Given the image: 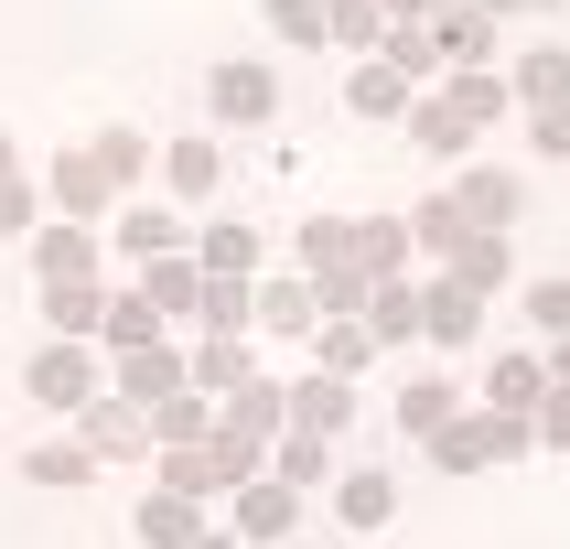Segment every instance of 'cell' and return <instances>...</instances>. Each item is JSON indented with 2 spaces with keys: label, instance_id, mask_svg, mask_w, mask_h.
<instances>
[{
  "label": "cell",
  "instance_id": "f1b7e54d",
  "mask_svg": "<svg viewBox=\"0 0 570 549\" xmlns=\"http://www.w3.org/2000/svg\"><path fill=\"white\" fill-rule=\"evenodd\" d=\"M291 420H302V431H334V420H345V378H313L291 399Z\"/></svg>",
  "mask_w": 570,
  "mask_h": 549
},
{
  "label": "cell",
  "instance_id": "3957f363",
  "mask_svg": "<svg viewBox=\"0 0 570 549\" xmlns=\"http://www.w3.org/2000/svg\"><path fill=\"white\" fill-rule=\"evenodd\" d=\"M205 108L216 119H281V76L269 65H216L205 76Z\"/></svg>",
  "mask_w": 570,
  "mask_h": 549
},
{
  "label": "cell",
  "instance_id": "ac0fdd59",
  "mask_svg": "<svg viewBox=\"0 0 570 549\" xmlns=\"http://www.w3.org/2000/svg\"><path fill=\"white\" fill-rule=\"evenodd\" d=\"M399 517V484L387 474H345V528H387Z\"/></svg>",
  "mask_w": 570,
  "mask_h": 549
},
{
  "label": "cell",
  "instance_id": "2e32d148",
  "mask_svg": "<svg viewBox=\"0 0 570 549\" xmlns=\"http://www.w3.org/2000/svg\"><path fill=\"white\" fill-rule=\"evenodd\" d=\"M366 334H377V345H399V334H420V302H410L399 281H377V291H366Z\"/></svg>",
  "mask_w": 570,
  "mask_h": 549
},
{
  "label": "cell",
  "instance_id": "52a82bcc",
  "mask_svg": "<svg viewBox=\"0 0 570 549\" xmlns=\"http://www.w3.org/2000/svg\"><path fill=\"white\" fill-rule=\"evenodd\" d=\"M474 323H484V291H463V281H442L431 302H420V334H442V345H463Z\"/></svg>",
  "mask_w": 570,
  "mask_h": 549
},
{
  "label": "cell",
  "instance_id": "d6986e66",
  "mask_svg": "<svg viewBox=\"0 0 570 549\" xmlns=\"http://www.w3.org/2000/svg\"><path fill=\"white\" fill-rule=\"evenodd\" d=\"M32 258H43V281H87V237H76V226H43V237H32Z\"/></svg>",
  "mask_w": 570,
  "mask_h": 549
},
{
  "label": "cell",
  "instance_id": "f546056e",
  "mask_svg": "<svg viewBox=\"0 0 570 549\" xmlns=\"http://www.w3.org/2000/svg\"><path fill=\"white\" fill-rule=\"evenodd\" d=\"M399 420H410L420 442H431V431H442V420H452V388H442V378H420L410 399H399Z\"/></svg>",
  "mask_w": 570,
  "mask_h": 549
},
{
  "label": "cell",
  "instance_id": "4fadbf2b",
  "mask_svg": "<svg viewBox=\"0 0 570 549\" xmlns=\"http://www.w3.org/2000/svg\"><path fill=\"white\" fill-rule=\"evenodd\" d=\"M87 452L108 463V452H140V420H129V399H87Z\"/></svg>",
  "mask_w": 570,
  "mask_h": 549
},
{
  "label": "cell",
  "instance_id": "ee69618b",
  "mask_svg": "<svg viewBox=\"0 0 570 549\" xmlns=\"http://www.w3.org/2000/svg\"><path fill=\"white\" fill-rule=\"evenodd\" d=\"M0 173H11V140H0Z\"/></svg>",
  "mask_w": 570,
  "mask_h": 549
},
{
  "label": "cell",
  "instance_id": "ab89813d",
  "mask_svg": "<svg viewBox=\"0 0 570 549\" xmlns=\"http://www.w3.org/2000/svg\"><path fill=\"white\" fill-rule=\"evenodd\" d=\"M377 11H420V22H431V11H442V0H377Z\"/></svg>",
  "mask_w": 570,
  "mask_h": 549
},
{
  "label": "cell",
  "instance_id": "7402d4cb",
  "mask_svg": "<svg viewBox=\"0 0 570 549\" xmlns=\"http://www.w3.org/2000/svg\"><path fill=\"white\" fill-rule=\"evenodd\" d=\"M97 334H108V355H140V345L161 334V313H151V302H108V323H97Z\"/></svg>",
  "mask_w": 570,
  "mask_h": 549
},
{
  "label": "cell",
  "instance_id": "74e56055",
  "mask_svg": "<svg viewBox=\"0 0 570 549\" xmlns=\"http://www.w3.org/2000/svg\"><path fill=\"white\" fill-rule=\"evenodd\" d=\"M11 226H32V184L22 173H0V237H11Z\"/></svg>",
  "mask_w": 570,
  "mask_h": 549
},
{
  "label": "cell",
  "instance_id": "30bf717a",
  "mask_svg": "<svg viewBox=\"0 0 570 549\" xmlns=\"http://www.w3.org/2000/svg\"><path fill=\"white\" fill-rule=\"evenodd\" d=\"M345 97H355V119H399V108H410V76L377 55V65H355V87H345Z\"/></svg>",
  "mask_w": 570,
  "mask_h": 549
},
{
  "label": "cell",
  "instance_id": "d6a6232c",
  "mask_svg": "<svg viewBox=\"0 0 570 549\" xmlns=\"http://www.w3.org/2000/svg\"><path fill=\"white\" fill-rule=\"evenodd\" d=\"M323 474V431H291L281 442V484H313Z\"/></svg>",
  "mask_w": 570,
  "mask_h": 549
},
{
  "label": "cell",
  "instance_id": "ffe728a7",
  "mask_svg": "<svg viewBox=\"0 0 570 549\" xmlns=\"http://www.w3.org/2000/svg\"><path fill=\"white\" fill-rule=\"evenodd\" d=\"M55 194H65V216H108V173H97L87 151H76V161L55 173Z\"/></svg>",
  "mask_w": 570,
  "mask_h": 549
},
{
  "label": "cell",
  "instance_id": "d4e9b609",
  "mask_svg": "<svg viewBox=\"0 0 570 549\" xmlns=\"http://www.w3.org/2000/svg\"><path fill=\"white\" fill-rule=\"evenodd\" d=\"M420 151H474V119H463L452 97H431V108H420Z\"/></svg>",
  "mask_w": 570,
  "mask_h": 549
},
{
  "label": "cell",
  "instance_id": "e575fe53",
  "mask_svg": "<svg viewBox=\"0 0 570 549\" xmlns=\"http://www.w3.org/2000/svg\"><path fill=\"white\" fill-rule=\"evenodd\" d=\"M334 43H377V0H334Z\"/></svg>",
  "mask_w": 570,
  "mask_h": 549
},
{
  "label": "cell",
  "instance_id": "44dd1931",
  "mask_svg": "<svg viewBox=\"0 0 570 549\" xmlns=\"http://www.w3.org/2000/svg\"><path fill=\"white\" fill-rule=\"evenodd\" d=\"M269 32H291V43H334V0H269Z\"/></svg>",
  "mask_w": 570,
  "mask_h": 549
},
{
  "label": "cell",
  "instance_id": "836d02e7",
  "mask_svg": "<svg viewBox=\"0 0 570 549\" xmlns=\"http://www.w3.org/2000/svg\"><path fill=\"white\" fill-rule=\"evenodd\" d=\"M528 151H539V161H570V108H539V119H528Z\"/></svg>",
  "mask_w": 570,
  "mask_h": 549
},
{
  "label": "cell",
  "instance_id": "8fae6325",
  "mask_svg": "<svg viewBox=\"0 0 570 549\" xmlns=\"http://www.w3.org/2000/svg\"><path fill=\"white\" fill-rule=\"evenodd\" d=\"M484 399H495V410H539V399H549L539 355H495V378H484Z\"/></svg>",
  "mask_w": 570,
  "mask_h": 549
},
{
  "label": "cell",
  "instance_id": "f35d334b",
  "mask_svg": "<svg viewBox=\"0 0 570 549\" xmlns=\"http://www.w3.org/2000/svg\"><path fill=\"white\" fill-rule=\"evenodd\" d=\"M539 431H549V442H570V388H549V399H539Z\"/></svg>",
  "mask_w": 570,
  "mask_h": 549
},
{
  "label": "cell",
  "instance_id": "9a60e30c",
  "mask_svg": "<svg viewBox=\"0 0 570 549\" xmlns=\"http://www.w3.org/2000/svg\"><path fill=\"white\" fill-rule=\"evenodd\" d=\"M291 496H302V484H281V474H269V484H248L237 528H248V539H281V528H291Z\"/></svg>",
  "mask_w": 570,
  "mask_h": 549
},
{
  "label": "cell",
  "instance_id": "7c38bea8",
  "mask_svg": "<svg viewBox=\"0 0 570 549\" xmlns=\"http://www.w3.org/2000/svg\"><path fill=\"white\" fill-rule=\"evenodd\" d=\"M184 378H194V366H173V355H161V345H140V355H129V399H151V410H161V399H184Z\"/></svg>",
  "mask_w": 570,
  "mask_h": 549
},
{
  "label": "cell",
  "instance_id": "7bdbcfd3",
  "mask_svg": "<svg viewBox=\"0 0 570 549\" xmlns=\"http://www.w3.org/2000/svg\"><path fill=\"white\" fill-rule=\"evenodd\" d=\"M194 549H237V539H194Z\"/></svg>",
  "mask_w": 570,
  "mask_h": 549
},
{
  "label": "cell",
  "instance_id": "83f0119b",
  "mask_svg": "<svg viewBox=\"0 0 570 549\" xmlns=\"http://www.w3.org/2000/svg\"><path fill=\"white\" fill-rule=\"evenodd\" d=\"M248 258H258V237H248V226H205V269H216V281H237Z\"/></svg>",
  "mask_w": 570,
  "mask_h": 549
},
{
  "label": "cell",
  "instance_id": "b9f144b4",
  "mask_svg": "<svg viewBox=\"0 0 570 549\" xmlns=\"http://www.w3.org/2000/svg\"><path fill=\"white\" fill-rule=\"evenodd\" d=\"M474 11H484V22H495V11H507V0H474Z\"/></svg>",
  "mask_w": 570,
  "mask_h": 549
},
{
  "label": "cell",
  "instance_id": "484cf974",
  "mask_svg": "<svg viewBox=\"0 0 570 549\" xmlns=\"http://www.w3.org/2000/svg\"><path fill=\"white\" fill-rule=\"evenodd\" d=\"M97 173H108V184H129V173H140V161H151V140H140V129H97Z\"/></svg>",
  "mask_w": 570,
  "mask_h": 549
},
{
  "label": "cell",
  "instance_id": "7a4b0ae2",
  "mask_svg": "<svg viewBox=\"0 0 570 549\" xmlns=\"http://www.w3.org/2000/svg\"><path fill=\"white\" fill-rule=\"evenodd\" d=\"M22 388L43 399V410H87V399H97V366H87V345H76V334H55V345L22 366Z\"/></svg>",
  "mask_w": 570,
  "mask_h": 549
},
{
  "label": "cell",
  "instance_id": "5b68a950",
  "mask_svg": "<svg viewBox=\"0 0 570 549\" xmlns=\"http://www.w3.org/2000/svg\"><path fill=\"white\" fill-rule=\"evenodd\" d=\"M452 205H463V226L507 237V226H517V173H463V194H452Z\"/></svg>",
  "mask_w": 570,
  "mask_h": 549
},
{
  "label": "cell",
  "instance_id": "4dcf8cb0",
  "mask_svg": "<svg viewBox=\"0 0 570 549\" xmlns=\"http://www.w3.org/2000/svg\"><path fill=\"white\" fill-rule=\"evenodd\" d=\"M366 355H377V334H366V323H334V334H323V366H334V378H355Z\"/></svg>",
  "mask_w": 570,
  "mask_h": 549
},
{
  "label": "cell",
  "instance_id": "5bb4252c",
  "mask_svg": "<svg viewBox=\"0 0 570 549\" xmlns=\"http://www.w3.org/2000/svg\"><path fill=\"white\" fill-rule=\"evenodd\" d=\"M161 173H173V194H194V205H205V194H216V140H173V151H161Z\"/></svg>",
  "mask_w": 570,
  "mask_h": 549
},
{
  "label": "cell",
  "instance_id": "277c9868",
  "mask_svg": "<svg viewBox=\"0 0 570 549\" xmlns=\"http://www.w3.org/2000/svg\"><path fill=\"white\" fill-rule=\"evenodd\" d=\"M420 32H431V43H442L452 65H484V55H495V22H484L474 0H442V11H431Z\"/></svg>",
  "mask_w": 570,
  "mask_h": 549
},
{
  "label": "cell",
  "instance_id": "6da1fadb",
  "mask_svg": "<svg viewBox=\"0 0 570 549\" xmlns=\"http://www.w3.org/2000/svg\"><path fill=\"white\" fill-rule=\"evenodd\" d=\"M495 452H528V420H517V410L442 420V431H431V463H442V474H474V463H495Z\"/></svg>",
  "mask_w": 570,
  "mask_h": 549
},
{
  "label": "cell",
  "instance_id": "603a6c76",
  "mask_svg": "<svg viewBox=\"0 0 570 549\" xmlns=\"http://www.w3.org/2000/svg\"><path fill=\"white\" fill-rule=\"evenodd\" d=\"M119 237H129L140 258H184V226L161 216V205H140V216H119Z\"/></svg>",
  "mask_w": 570,
  "mask_h": 549
},
{
  "label": "cell",
  "instance_id": "4316f807",
  "mask_svg": "<svg viewBox=\"0 0 570 549\" xmlns=\"http://www.w3.org/2000/svg\"><path fill=\"white\" fill-rule=\"evenodd\" d=\"M140 528H151L161 549H194V539H205V528H194V507H184V496H151V507H140Z\"/></svg>",
  "mask_w": 570,
  "mask_h": 549
},
{
  "label": "cell",
  "instance_id": "ba28073f",
  "mask_svg": "<svg viewBox=\"0 0 570 549\" xmlns=\"http://www.w3.org/2000/svg\"><path fill=\"white\" fill-rule=\"evenodd\" d=\"M258 323H269V334H313V323H323V291L313 281H269V291H258Z\"/></svg>",
  "mask_w": 570,
  "mask_h": 549
},
{
  "label": "cell",
  "instance_id": "8992f818",
  "mask_svg": "<svg viewBox=\"0 0 570 549\" xmlns=\"http://www.w3.org/2000/svg\"><path fill=\"white\" fill-rule=\"evenodd\" d=\"M151 313H205V258H151Z\"/></svg>",
  "mask_w": 570,
  "mask_h": 549
},
{
  "label": "cell",
  "instance_id": "9c48e42d",
  "mask_svg": "<svg viewBox=\"0 0 570 549\" xmlns=\"http://www.w3.org/2000/svg\"><path fill=\"white\" fill-rule=\"evenodd\" d=\"M517 97H528V108H570V55H560V43L517 55Z\"/></svg>",
  "mask_w": 570,
  "mask_h": 549
},
{
  "label": "cell",
  "instance_id": "e0dca14e",
  "mask_svg": "<svg viewBox=\"0 0 570 549\" xmlns=\"http://www.w3.org/2000/svg\"><path fill=\"white\" fill-rule=\"evenodd\" d=\"M22 474H32V484H87L97 452H87V442H43V452H22Z\"/></svg>",
  "mask_w": 570,
  "mask_h": 549
},
{
  "label": "cell",
  "instance_id": "1f68e13d",
  "mask_svg": "<svg viewBox=\"0 0 570 549\" xmlns=\"http://www.w3.org/2000/svg\"><path fill=\"white\" fill-rule=\"evenodd\" d=\"M528 323L539 334H570V281H528Z\"/></svg>",
  "mask_w": 570,
  "mask_h": 549
},
{
  "label": "cell",
  "instance_id": "60d3db41",
  "mask_svg": "<svg viewBox=\"0 0 570 549\" xmlns=\"http://www.w3.org/2000/svg\"><path fill=\"white\" fill-rule=\"evenodd\" d=\"M549 378H560V388H570V345H560V366H549Z\"/></svg>",
  "mask_w": 570,
  "mask_h": 549
},
{
  "label": "cell",
  "instance_id": "d590c367",
  "mask_svg": "<svg viewBox=\"0 0 570 549\" xmlns=\"http://www.w3.org/2000/svg\"><path fill=\"white\" fill-rule=\"evenodd\" d=\"M194 378H205V388H248V366H237V345H205V355H194Z\"/></svg>",
  "mask_w": 570,
  "mask_h": 549
},
{
  "label": "cell",
  "instance_id": "cb8c5ba5",
  "mask_svg": "<svg viewBox=\"0 0 570 549\" xmlns=\"http://www.w3.org/2000/svg\"><path fill=\"white\" fill-rule=\"evenodd\" d=\"M43 313H55V334H87V323H108V302H97V281H65L43 291Z\"/></svg>",
  "mask_w": 570,
  "mask_h": 549
},
{
  "label": "cell",
  "instance_id": "8d00e7d4",
  "mask_svg": "<svg viewBox=\"0 0 570 549\" xmlns=\"http://www.w3.org/2000/svg\"><path fill=\"white\" fill-rule=\"evenodd\" d=\"M237 313H248V291H237V281H216V269H205V323H237Z\"/></svg>",
  "mask_w": 570,
  "mask_h": 549
}]
</instances>
